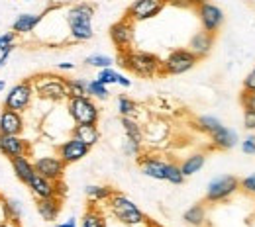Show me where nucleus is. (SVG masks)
Returning a JSON list of instances; mask_svg holds the SVG:
<instances>
[{"label":"nucleus","mask_w":255,"mask_h":227,"mask_svg":"<svg viewBox=\"0 0 255 227\" xmlns=\"http://www.w3.org/2000/svg\"><path fill=\"white\" fill-rule=\"evenodd\" d=\"M93 18H95V4H91V2H77L67 8L65 22H67L71 41L85 43L95 37Z\"/></svg>","instance_id":"f257e3e1"},{"label":"nucleus","mask_w":255,"mask_h":227,"mask_svg":"<svg viewBox=\"0 0 255 227\" xmlns=\"http://www.w3.org/2000/svg\"><path fill=\"white\" fill-rule=\"evenodd\" d=\"M116 63L129 71L135 76L141 78H153V76H163L161 65L163 59H159L155 53L149 51H139V49H128V51H118Z\"/></svg>","instance_id":"f03ea898"},{"label":"nucleus","mask_w":255,"mask_h":227,"mask_svg":"<svg viewBox=\"0 0 255 227\" xmlns=\"http://www.w3.org/2000/svg\"><path fill=\"white\" fill-rule=\"evenodd\" d=\"M33 90L37 98L51 102V104H61L69 100V88H67V78L55 73H41L32 76Z\"/></svg>","instance_id":"7ed1b4c3"},{"label":"nucleus","mask_w":255,"mask_h":227,"mask_svg":"<svg viewBox=\"0 0 255 227\" xmlns=\"http://www.w3.org/2000/svg\"><path fill=\"white\" fill-rule=\"evenodd\" d=\"M108 208L112 212V216L128 227H147V220L145 214L122 192H114L108 200Z\"/></svg>","instance_id":"20e7f679"},{"label":"nucleus","mask_w":255,"mask_h":227,"mask_svg":"<svg viewBox=\"0 0 255 227\" xmlns=\"http://www.w3.org/2000/svg\"><path fill=\"white\" fill-rule=\"evenodd\" d=\"M65 110L71 116L73 124L85 126V124H93L98 126L100 122V108L95 102V98L91 96H73L65 102Z\"/></svg>","instance_id":"39448f33"},{"label":"nucleus","mask_w":255,"mask_h":227,"mask_svg":"<svg viewBox=\"0 0 255 227\" xmlns=\"http://www.w3.org/2000/svg\"><path fill=\"white\" fill-rule=\"evenodd\" d=\"M242 190L240 186V178L234 174H220L214 176L208 186H206V194H204V204H222L228 202L234 194H238Z\"/></svg>","instance_id":"423d86ee"},{"label":"nucleus","mask_w":255,"mask_h":227,"mask_svg":"<svg viewBox=\"0 0 255 227\" xmlns=\"http://www.w3.org/2000/svg\"><path fill=\"white\" fill-rule=\"evenodd\" d=\"M198 61H200V59L192 53L189 47H179V49H173V51L163 59L161 73H163L165 76L185 75V73H189L191 69H194Z\"/></svg>","instance_id":"0eeeda50"},{"label":"nucleus","mask_w":255,"mask_h":227,"mask_svg":"<svg viewBox=\"0 0 255 227\" xmlns=\"http://www.w3.org/2000/svg\"><path fill=\"white\" fill-rule=\"evenodd\" d=\"M33 96H35V90H33V82L32 78H26L18 84H14L6 96H4V108L8 110H14V112H26L30 110L33 102Z\"/></svg>","instance_id":"6e6552de"},{"label":"nucleus","mask_w":255,"mask_h":227,"mask_svg":"<svg viewBox=\"0 0 255 227\" xmlns=\"http://www.w3.org/2000/svg\"><path fill=\"white\" fill-rule=\"evenodd\" d=\"M194 8H196V16H198L200 26H202L204 32L212 33V35H216L220 32L226 16H224V10L218 4H214L210 0H200Z\"/></svg>","instance_id":"1a4fd4ad"},{"label":"nucleus","mask_w":255,"mask_h":227,"mask_svg":"<svg viewBox=\"0 0 255 227\" xmlns=\"http://www.w3.org/2000/svg\"><path fill=\"white\" fill-rule=\"evenodd\" d=\"M110 39L114 43V47L118 51H128V49H133V39H135V22L129 20L128 16L120 18L118 22H114L110 26Z\"/></svg>","instance_id":"9d476101"},{"label":"nucleus","mask_w":255,"mask_h":227,"mask_svg":"<svg viewBox=\"0 0 255 227\" xmlns=\"http://www.w3.org/2000/svg\"><path fill=\"white\" fill-rule=\"evenodd\" d=\"M169 0H133L126 10V16L133 22H145L159 16Z\"/></svg>","instance_id":"9b49d317"},{"label":"nucleus","mask_w":255,"mask_h":227,"mask_svg":"<svg viewBox=\"0 0 255 227\" xmlns=\"http://www.w3.org/2000/svg\"><path fill=\"white\" fill-rule=\"evenodd\" d=\"M91 147L85 145L83 141H79L77 137L69 135L67 139H63L59 145H57V155L61 157V161L65 164H75V162L83 161L87 155H89Z\"/></svg>","instance_id":"f8f14e48"},{"label":"nucleus","mask_w":255,"mask_h":227,"mask_svg":"<svg viewBox=\"0 0 255 227\" xmlns=\"http://www.w3.org/2000/svg\"><path fill=\"white\" fill-rule=\"evenodd\" d=\"M33 166H35V172H39L41 176L57 182V180H63L65 176V168L67 164L61 161V157L55 153V155H43V157H37L33 161Z\"/></svg>","instance_id":"ddd939ff"},{"label":"nucleus","mask_w":255,"mask_h":227,"mask_svg":"<svg viewBox=\"0 0 255 227\" xmlns=\"http://www.w3.org/2000/svg\"><path fill=\"white\" fill-rule=\"evenodd\" d=\"M32 145L28 139H24L22 135H4L0 133V153L6 159H16V157H24L30 155Z\"/></svg>","instance_id":"4468645a"},{"label":"nucleus","mask_w":255,"mask_h":227,"mask_svg":"<svg viewBox=\"0 0 255 227\" xmlns=\"http://www.w3.org/2000/svg\"><path fill=\"white\" fill-rule=\"evenodd\" d=\"M26 130V120L22 112L4 108L0 112V133L4 135H22Z\"/></svg>","instance_id":"2eb2a0df"},{"label":"nucleus","mask_w":255,"mask_h":227,"mask_svg":"<svg viewBox=\"0 0 255 227\" xmlns=\"http://www.w3.org/2000/svg\"><path fill=\"white\" fill-rule=\"evenodd\" d=\"M139 168L145 176L153 178V180H165L167 178V164L169 161L161 159V157H153V155H139L137 157Z\"/></svg>","instance_id":"dca6fc26"},{"label":"nucleus","mask_w":255,"mask_h":227,"mask_svg":"<svg viewBox=\"0 0 255 227\" xmlns=\"http://www.w3.org/2000/svg\"><path fill=\"white\" fill-rule=\"evenodd\" d=\"M208 137H210V141H212V147L218 149V151H230V149H234V147L240 143L238 131L226 128L224 124L216 131H212Z\"/></svg>","instance_id":"f3484780"},{"label":"nucleus","mask_w":255,"mask_h":227,"mask_svg":"<svg viewBox=\"0 0 255 227\" xmlns=\"http://www.w3.org/2000/svg\"><path fill=\"white\" fill-rule=\"evenodd\" d=\"M35 208H37V214L43 222H55L57 216L61 214L63 210V198L59 196H51V198H41V200H35Z\"/></svg>","instance_id":"a211bd4d"},{"label":"nucleus","mask_w":255,"mask_h":227,"mask_svg":"<svg viewBox=\"0 0 255 227\" xmlns=\"http://www.w3.org/2000/svg\"><path fill=\"white\" fill-rule=\"evenodd\" d=\"M28 186V190L32 192V196L35 200H41V198H51V196H57V188H55V182L53 180H49V178H45V176H41L39 172H35L32 178H30V182L26 184Z\"/></svg>","instance_id":"6ab92c4d"},{"label":"nucleus","mask_w":255,"mask_h":227,"mask_svg":"<svg viewBox=\"0 0 255 227\" xmlns=\"http://www.w3.org/2000/svg\"><path fill=\"white\" fill-rule=\"evenodd\" d=\"M212 47H214V35L204 32V30L202 32H196L191 37V41H189V49H191L198 59H204L206 55H210Z\"/></svg>","instance_id":"aec40b11"},{"label":"nucleus","mask_w":255,"mask_h":227,"mask_svg":"<svg viewBox=\"0 0 255 227\" xmlns=\"http://www.w3.org/2000/svg\"><path fill=\"white\" fill-rule=\"evenodd\" d=\"M41 22H43V14H32V12L20 14V16L14 20V24H12V32H16L18 35H28V33H32Z\"/></svg>","instance_id":"412c9836"},{"label":"nucleus","mask_w":255,"mask_h":227,"mask_svg":"<svg viewBox=\"0 0 255 227\" xmlns=\"http://www.w3.org/2000/svg\"><path fill=\"white\" fill-rule=\"evenodd\" d=\"M10 164H12V170H14L16 178H18L20 182H24V184H28L30 178L35 174V166H33V161H30V155L16 157V159L10 161Z\"/></svg>","instance_id":"4be33fe9"},{"label":"nucleus","mask_w":255,"mask_h":227,"mask_svg":"<svg viewBox=\"0 0 255 227\" xmlns=\"http://www.w3.org/2000/svg\"><path fill=\"white\" fill-rule=\"evenodd\" d=\"M71 135L77 137L79 141H83L89 147H95L96 143L100 141V130L96 126H93V124H85V126L75 124L73 130H71Z\"/></svg>","instance_id":"5701e85b"},{"label":"nucleus","mask_w":255,"mask_h":227,"mask_svg":"<svg viewBox=\"0 0 255 227\" xmlns=\"http://www.w3.org/2000/svg\"><path fill=\"white\" fill-rule=\"evenodd\" d=\"M96 80L102 82V84H106V86H110V84H118V86H122V88H129V86H131V80H129L128 76H124L122 73L114 71L112 67L100 69L98 75H96Z\"/></svg>","instance_id":"b1692460"},{"label":"nucleus","mask_w":255,"mask_h":227,"mask_svg":"<svg viewBox=\"0 0 255 227\" xmlns=\"http://www.w3.org/2000/svg\"><path fill=\"white\" fill-rule=\"evenodd\" d=\"M204 164H206V155L204 153H192V155H189L185 161L181 162V170H183L185 178H189L192 174L200 172Z\"/></svg>","instance_id":"393cba45"},{"label":"nucleus","mask_w":255,"mask_h":227,"mask_svg":"<svg viewBox=\"0 0 255 227\" xmlns=\"http://www.w3.org/2000/svg\"><path fill=\"white\" fill-rule=\"evenodd\" d=\"M116 190L110 188V186H102V184H89L85 188V194L89 198L91 204H102V202H108L110 196L114 194Z\"/></svg>","instance_id":"a878e982"},{"label":"nucleus","mask_w":255,"mask_h":227,"mask_svg":"<svg viewBox=\"0 0 255 227\" xmlns=\"http://www.w3.org/2000/svg\"><path fill=\"white\" fill-rule=\"evenodd\" d=\"M185 224H189L192 227H202L206 224V206L204 204H194L191 206L185 214H183Z\"/></svg>","instance_id":"bb28decb"},{"label":"nucleus","mask_w":255,"mask_h":227,"mask_svg":"<svg viewBox=\"0 0 255 227\" xmlns=\"http://www.w3.org/2000/svg\"><path fill=\"white\" fill-rule=\"evenodd\" d=\"M120 124H122V128H124V133H126L128 141H133V143H137V145L143 143V130H141V126H139L133 118H122Z\"/></svg>","instance_id":"cd10ccee"},{"label":"nucleus","mask_w":255,"mask_h":227,"mask_svg":"<svg viewBox=\"0 0 255 227\" xmlns=\"http://www.w3.org/2000/svg\"><path fill=\"white\" fill-rule=\"evenodd\" d=\"M81 227H106V220H104L102 212L96 208V204H91L87 208V212L83 214Z\"/></svg>","instance_id":"c85d7f7f"},{"label":"nucleus","mask_w":255,"mask_h":227,"mask_svg":"<svg viewBox=\"0 0 255 227\" xmlns=\"http://www.w3.org/2000/svg\"><path fill=\"white\" fill-rule=\"evenodd\" d=\"M2 214L8 220L20 222L22 216H24V210H22V204L18 200H14V198H2Z\"/></svg>","instance_id":"c756f323"},{"label":"nucleus","mask_w":255,"mask_h":227,"mask_svg":"<svg viewBox=\"0 0 255 227\" xmlns=\"http://www.w3.org/2000/svg\"><path fill=\"white\" fill-rule=\"evenodd\" d=\"M116 102H118V114H120V118H133L137 114V104L131 98H128L126 94H120Z\"/></svg>","instance_id":"7c9ffc66"},{"label":"nucleus","mask_w":255,"mask_h":227,"mask_svg":"<svg viewBox=\"0 0 255 227\" xmlns=\"http://www.w3.org/2000/svg\"><path fill=\"white\" fill-rule=\"evenodd\" d=\"M87 94L91 98H95V100H108L110 98V90H108L106 84H102L96 78H93V80L87 82Z\"/></svg>","instance_id":"2f4dec72"},{"label":"nucleus","mask_w":255,"mask_h":227,"mask_svg":"<svg viewBox=\"0 0 255 227\" xmlns=\"http://www.w3.org/2000/svg\"><path fill=\"white\" fill-rule=\"evenodd\" d=\"M116 63L110 55H100V53H95V55H89L87 59H85V65L87 67H93V69H108V67H112Z\"/></svg>","instance_id":"473e14b6"},{"label":"nucleus","mask_w":255,"mask_h":227,"mask_svg":"<svg viewBox=\"0 0 255 227\" xmlns=\"http://www.w3.org/2000/svg\"><path fill=\"white\" fill-rule=\"evenodd\" d=\"M87 78H67V88H69V98L73 96H89L87 94Z\"/></svg>","instance_id":"72a5a7b5"},{"label":"nucleus","mask_w":255,"mask_h":227,"mask_svg":"<svg viewBox=\"0 0 255 227\" xmlns=\"http://www.w3.org/2000/svg\"><path fill=\"white\" fill-rule=\"evenodd\" d=\"M167 182H171V184H183L185 182V174H183V170H181V164L175 161H169L167 164V178H165Z\"/></svg>","instance_id":"f704fd0d"},{"label":"nucleus","mask_w":255,"mask_h":227,"mask_svg":"<svg viewBox=\"0 0 255 227\" xmlns=\"http://www.w3.org/2000/svg\"><path fill=\"white\" fill-rule=\"evenodd\" d=\"M222 126V122L218 120V118H214V116H200L198 120H196V128L200 131H204V133H212V131H216L218 128Z\"/></svg>","instance_id":"c9c22d12"},{"label":"nucleus","mask_w":255,"mask_h":227,"mask_svg":"<svg viewBox=\"0 0 255 227\" xmlns=\"http://www.w3.org/2000/svg\"><path fill=\"white\" fill-rule=\"evenodd\" d=\"M16 39H18V33L16 32L0 33V51H4V49L10 47V45H16Z\"/></svg>","instance_id":"e433bc0d"},{"label":"nucleus","mask_w":255,"mask_h":227,"mask_svg":"<svg viewBox=\"0 0 255 227\" xmlns=\"http://www.w3.org/2000/svg\"><path fill=\"white\" fill-rule=\"evenodd\" d=\"M122 151H124V155L126 157H139L141 155V145H137V143H133V141H124V147H122Z\"/></svg>","instance_id":"4c0bfd02"},{"label":"nucleus","mask_w":255,"mask_h":227,"mask_svg":"<svg viewBox=\"0 0 255 227\" xmlns=\"http://www.w3.org/2000/svg\"><path fill=\"white\" fill-rule=\"evenodd\" d=\"M240 145H242V151L246 153V155H250V157H255V135H248L244 141H240Z\"/></svg>","instance_id":"58836bf2"},{"label":"nucleus","mask_w":255,"mask_h":227,"mask_svg":"<svg viewBox=\"0 0 255 227\" xmlns=\"http://www.w3.org/2000/svg\"><path fill=\"white\" fill-rule=\"evenodd\" d=\"M240 186H242L244 192L255 196V172H252V174L246 176V178H242V180H240Z\"/></svg>","instance_id":"ea45409f"},{"label":"nucleus","mask_w":255,"mask_h":227,"mask_svg":"<svg viewBox=\"0 0 255 227\" xmlns=\"http://www.w3.org/2000/svg\"><path fill=\"white\" fill-rule=\"evenodd\" d=\"M240 102H242L244 110H252V112H255V94H252V92H242Z\"/></svg>","instance_id":"a19ab883"},{"label":"nucleus","mask_w":255,"mask_h":227,"mask_svg":"<svg viewBox=\"0 0 255 227\" xmlns=\"http://www.w3.org/2000/svg\"><path fill=\"white\" fill-rule=\"evenodd\" d=\"M244 92L255 94V67L248 73V76L244 78Z\"/></svg>","instance_id":"79ce46f5"},{"label":"nucleus","mask_w":255,"mask_h":227,"mask_svg":"<svg viewBox=\"0 0 255 227\" xmlns=\"http://www.w3.org/2000/svg\"><path fill=\"white\" fill-rule=\"evenodd\" d=\"M244 128L248 131H255V112L252 110L244 112Z\"/></svg>","instance_id":"37998d69"},{"label":"nucleus","mask_w":255,"mask_h":227,"mask_svg":"<svg viewBox=\"0 0 255 227\" xmlns=\"http://www.w3.org/2000/svg\"><path fill=\"white\" fill-rule=\"evenodd\" d=\"M14 49H16V45H10V47H6L4 51H0V69L6 67V63H8V59H10V55H12Z\"/></svg>","instance_id":"c03bdc74"},{"label":"nucleus","mask_w":255,"mask_h":227,"mask_svg":"<svg viewBox=\"0 0 255 227\" xmlns=\"http://www.w3.org/2000/svg\"><path fill=\"white\" fill-rule=\"evenodd\" d=\"M200 0H169V4H175V6H196Z\"/></svg>","instance_id":"a18cd8bd"},{"label":"nucleus","mask_w":255,"mask_h":227,"mask_svg":"<svg viewBox=\"0 0 255 227\" xmlns=\"http://www.w3.org/2000/svg\"><path fill=\"white\" fill-rule=\"evenodd\" d=\"M0 227H22V224L16 222V220H8V218H4V220H0Z\"/></svg>","instance_id":"49530a36"},{"label":"nucleus","mask_w":255,"mask_h":227,"mask_svg":"<svg viewBox=\"0 0 255 227\" xmlns=\"http://www.w3.org/2000/svg\"><path fill=\"white\" fill-rule=\"evenodd\" d=\"M57 227H79V226H77V220H75V218H69L67 222H63V224H59Z\"/></svg>","instance_id":"de8ad7c7"},{"label":"nucleus","mask_w":255,"mask_h":227,"mask_svg":"<svg viewBox=\"0 0 255 227\" xmlns=\"http://www.w3.org/2000/svg\"><path fill=\"white\" fill-rule=\"evenodd\" d=\"M57 69H59V71H75V65H73V63H59Z\"/></svg>","instance_id":"09e8293b"},{"label":"nucleus","mask_w":255,"mask_h":227,"mask_svg":"<svg viewBox=\"0 0 255 227\" xmlns=\"http://www.w3.org/2000/svg\"><path fill=\"white\" fill-rule=\"evenodd\" d=\"M4 88H6V82H4V80H0V92H2Z\"/></svg>","instance_id":"8fccbe9b"},{"label":"nucleus","mask_w":255,"mask_h":227,"mask_svg":"<svg viewBox=\"0 0 255 227\" xmlns=\"http://www.w3.org/2000/svg\"><path fill=\"white\" fill-rule=\"evenodd\" d=\"M26 2H32V0H26Z\"/></svg>","instance_id":"3c124183"},{"label":"nucleus","mask_w":255,"mask_h":227,"mask_svg":"<svg viewBox=\"0 0 255 227\" xmlns=\"http://www.w3.org/2000/svg\"><path fill=\"white\" fill-rule=\"evenodd\" d=\"M0 202H2V196H0Z\"/></svg>","instance_id":"603ef678"}]
</instances>
